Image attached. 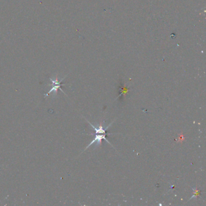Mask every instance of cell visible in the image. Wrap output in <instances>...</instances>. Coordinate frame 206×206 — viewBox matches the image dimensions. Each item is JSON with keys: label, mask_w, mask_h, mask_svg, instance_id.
Returning <instances> with one entry per match:
<instances>
[{"label": "cell", "mask_w": 206, "mask_h": 206, "mask_svg": "<svg viewBox=\"0 0 206 206\" xmlns=\"http://www.w3.org/2000/svg\"><path fill=\"white\" fill-rule=\"evenodd\" d=\"M65 77H66V76H65ZM65 77H64V78H62L61 80H59L57 76L56 77L55 79H52V78H50V80L51 81V82H52V88H51V90H50L47 94H44V97H45V98L47 97V96H48L51 93H52V92H54V94H56V93H57L58 90H60L62 93H64L65 94V93L64 92V91L61 89V87H62V86H64V85H64V84L63 85V84H62L61 83H62V82L64 80V79L65 78Z\"/></svg>", "instance_id": "1"}, {"label": "cell", "mask_w": 206, "mask_h": 206, "mask_svg": "<svg viewBox=\"0 0 206 206\" xmlns=\"http://www.w3.org/2000/svg\"><path fill=\"white\" fill-rule=\"evenodd\" d=\"M193 189V191H194V194L193 196L191 197V200L192 199V198H197V197H198L199 195H200V191H198V190H197V189Z\"/></svg>", "instance_id": "2"}]
</instances>
